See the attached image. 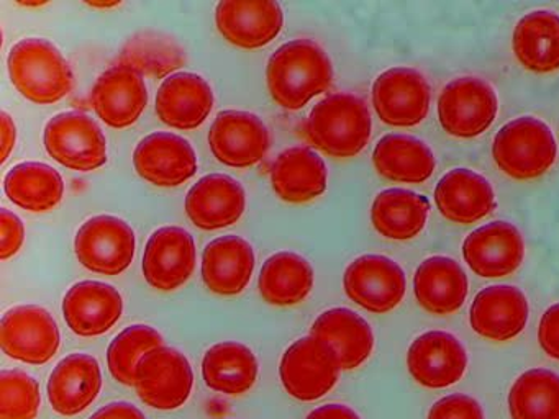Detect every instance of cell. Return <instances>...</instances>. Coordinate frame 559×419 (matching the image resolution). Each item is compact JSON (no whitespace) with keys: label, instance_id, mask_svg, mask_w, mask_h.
I'll list each match as a JSON object with an SVG mask.
<instances>
[{"label":"cell","instance_id":"obj_4","mask_svg":"<svg viewBox=\"0 0 559 419\" xmlns=\"http://www.w3.org/2000/svg\"><path fill=\"white\" fill-rule=\"evenodd\" d=\"M558 147L548 124L538 118L522 117L500 128L492 144L499 169L515 180L543 176L555 164Z\"/></svg>","mask_w":559,"mask_h":419},{"label":"cell","instance_id":"obj_26","mask_svg":"<svg viewBox=\"0 0 559 419\" xmlns=\"http://www.w3.org/2000/svg\"><path fill=\"white\" fill-rule=\"evenodd\" d=\"M310 336L330 346L342 370L358 369L374 349V334L368 321L348 308L323 311L313 321Z\"/></svg>","mask_w":559,"mask_h":419},{"label":"cell","instance_id":"obj_23","mask_svg":"<svg viewBox=\"0 0 559 419\" xmlns=\"http://www.w3.org/2000/svg\"><path fill=\"white\" fill-rule=\"evenodd\" d=\"M214 101V91L202 75L178 72L159 85L156 115L176 130H195L207 120Z\"/></svg>","mask_w":559,"mask_h":419},{"label":"cell","instance_id":"obj_19","mask_svg":"<svg viewBox=\"0 0 559 419\" xmlns=\"http://www.w3.org/2000/svg\"><path fill=\"white\" fill-rule=\"evenodd\" d=\"M122 313V295L104 282H80L64 295V321L81 337L103 336L119 323Z\"/></svg>","mask_w":559,"mask_h":419},{"label":"cell","instance_id":"obj_25","mask_svg":"<svg viewBox=\"0 0 559 419\" xmlns=\"http://www.w3.org/2000/svg\"><path fill=\"white\" fill-rule=\"evenodd\" d=\"M253 246L240 236H221L205 246L202 254V280L212 294L240 295L254 272Z\"/></svg>","mask_w":559,"mask_h":419},{"label":"cell","instance_id":"obj_1","mask_svg":"<svg viewBox=\"0 0 559 419\" xmlns=\"http://www.w3.org/2000/svg\"><path fill=\"white\" fill-rule=\"evenodd\" d=\"M333 68L326 52L312 39H293L281 46L266 65L271 97L286 110H300L332 85Z\"/></svg>","mask_w":559,"mask_h":419},{"label":"cell","instance_id":"obj_33","mask_svg":"<svg viewBox=\"0 0 559 419\" xmlns=\"http://www.w3.org/2000/svg\"><path fill=\"white\" fill-rule=\"evenodd\" d=\"M313 268L296 252H276L266 259L260 272L261 297L273 307H294L302 303L313 288Z\"/></svg>","mask_w":559,"mask_h":419},{"label":"cell","instance_id":"obj_18","mask_svg":"<svg viewBox=\"0 0 559 419\" xmlns=\"http://www.w3.org/2000/svg\"><path fill=\"white\" fill-rule=\"evenodd\" d=\"M463 255L471 271L480 277H507L522 265L525 244L512 223L493 222L464 239Z\"/></svg>","mask_w":559,"mask_h":419},{"label":"cell","instance_id":"obj_6","mask_svg":"<svg viewBox=\"0 0 559 419\" xmlns=\"http://www.w3.org/2000/svg\"><path fill=\"white\" fill-rule=\"evenodd\" d=\"M44 144L61 166L91 172L107 163V140L99 124L80 111H64L48 121Z\"/></svg>","mask_w":559,"mask_h":419},{"label":"cell","instance_id":"obj_37","mask_svg":"<svg viewBox=\"0 0 559 419\" xmlns=\"http://www.w3.org/2000/svg\"><path fill=\"white\" fill-rule=\"evenodd\" d=\"M512 419H559V375L546 369L522 373L509 393Z\"/></svg>","mask_w":559,"mask_h":419},{"label":"cell","instance_id":"obj_3","mask_svg":"<svg viewBox=\"0 0 559 419\" xmlns=\"http://www.w3.org/2000/svg\"><path fill=\"white\" fill-rule=\"evenodd\" d=\"M9 75L22 97L38 105L63 100L74 87V75L60 49L45 38H25L9 52Z\"/></svg>","mask_w":559,"mask_h":419},{"label":"cell","instance_id":"obj_16","mask_svg":"<svg viewBox=\"0 0 559 419\" xmlns=\"http://www.w3.org/2000/svg\"><path fill=\"white\" fill-rule=\"evenodd\" d=\"M407 367L415 382L427 388H447L463 379L467 354L453 334L428 331L412 343Z\"/></svg>","mask_w":559,"mask_h":419},{"label":"cell","instance_id":"obj_44","mask_svg":"<svg viewBox=\"0 0 559 419\" xmlns=\"http://www.w3.org/2000/svg\"><path fill=\"white\" fill-rule=\"evenodd\" d=\"M306 419H361L355 409L346 405H323L313 409Z\"/></svg>","mask_w":559,"mask_h":419},{"label":"cell","instance_id":"obj_35","mask_svg":"<svg viewBox=\"0 0 559 419\" xmlns=\"http://www.w3.org/2000/svg\"><path fill=\"white\" fill-rule=\"evenodd\" d=\"M5 195L32 213H45L60 205L64 196L63 177L45 163H22L4 179Z\"/></svg>","mask_w":559,"mask_h":419},{"label":"cell","instance_id":"obj_29","mask_svg":"<svg viewBox=\"0 0 559 419\" xmlns=\"http://www.w3.org/2000/svg\"><path fill=\"white\" fill-rule=\"evenodd\" d=\"M467 275L456 261L435 255L418 265L414 277L415 298L431 314H451L467 297Z\"/></svg>","mask_w":559,"mask_h":419},{"label":"cell","instance_id":"obj_30","mask_svg":"<svg viewBox=\"0 0 559 419\" xmlns=\"http://www.w3.org/2000/svg\"><path fill=\"white\" fill-rule=\"evenodd\" d=\"M258 370L253 350L237 340L215 344L202 359L205 385L228 396L250 392L257 383Z\"/></svg>","mask_w":559,"mask_h":419},{"label":"cell","instance_id":"obj_24","mask_svg":"<svg viewBox=\"0 0 559 419\" xmlns=\"http://www.w3.org/2000/svg\"><path fill=\"white\" fill-rule=\"evenodd\" d=\"M103 388V372L96 357L71 354L64 357L48 380V399L58 415H81L86 411Z\"/></svg>","mask_w":559,"mask_h":419},{"label":"cell","instance_id":"obj_42","mask_svg":"<svg viewBox=\"0 0 559 419\" xmlns=\"http://www.w3.org/2000/svg\"><path fill=\"white\" fill-rule=\"evenodd\" d=\"M538 340L545 354L559 360V303L545 311L539 321Z\"/></svg>","mask_w":559,"mask_h":419},{"label":"cell","instance_id":"obj_22","mask_svg":"<svg viewBox=\"0 0 559 419\" xmlns=\"http://www.w3.org/2000/svg\"><path fill=\"white\" fill-rule=\"evenodd\" d=\"M528 321V301L520 288L493 285L476 295L469 310L474 333L484 339L506 343L522 333Z\"/></svg>","mask_w":559,"mask_h":419},{"label":"cell","instance_id":"obj_17","mask_svg":"<svg viewBox=\"0 0 559 419\" xmlns=\"http://www.w3.org/2000/svg\"><path fill=\"white\" fill-rule=\"evenodd\" d=\"M91 101L104 123L123 130L142 117L148 105V88L139 72L117 64L97 79Z\"/></svg>","mask_w":559,"mask_h":419},{"label":"cell","instance_id":"obj_32","mask_svg":"<svg viewBox=\"0 0 559 419\" xmlns=\"http://www.w3.org/2000/svg\"><path fill=\"white\" fill-rule=\"evenodd\" d=\"M372 163L392 182L421 183L430 179L437 160L424 141L408 134H388L376 144Z\"/></svg>","mask_w":559,"mask_h":419},{"label":"cell","instance_id":"obj_21","mask_svg":"<svg viewBox=\"0 0 559 419\" xmlns=\"http://www.w3.org/2000/svg\"><path fill=\"white\" fill-rule=\"evenodd\" d=\"M215 25L230 45L258 49L280 36L284 13L277 2H237L227 0L215 9Z\"/></svg>","mask_w":559,"mask_h":419},{"label":"cell","instance_id":"obj_38","mask_svg":"<svg viewBox=\"0 0 559 419\" xmlns=\"http://www.w3.org/2000/svg\"><path fill=\"white\" fill-rule=\"evenodd\" d=\"M163 347V336L155 327L133 324L123 330L107 349L110 375L127 386H135L136 369L146 354Z\"/></svg>","mask_w":559,"mask_h":419},{"label":"cell","instance_id":"obj_40","mask_svg":"<svg viewBox=\"0 0 559 419\" xmlns=\"http://www.w3.org/2000/svg\"><path fill=\"white\" fill-rule=\"evenodd\" d=\"M427 419H484V411L473 396L454 393L438 399Z\"/></svg>","mask_w":559,"mask_h":419},{"label":"cell","instance_id":"obj_14","mask_svg":"<svg viewBox=\"0 0 559 419\" xmlns=\"http://www.w3.org/2000/svg\"><path fill=\"white\" fill-rule=\"evenodd\" d=\"M198 251L191 232L163 226L150 236L143 254V275L159 291L178 290L194 272Z\"/></svg>","mask_w":559,"mask_h":419},{"label":"cell","instance_id":"obj_31","mask_svg":"<svg viewBox=\"0 0 559 419\" xmlns=\"http://www.w3.org/2000/svg\"><path fill=\"white\" fill-rule=\"evenodd\" d=\"M512 46L515 58L528 71H558L559 16L548 10L526 13L513 29Z\"/></svg>","mask_w":559,"mask_h":419},{"label":"cell","instance_id":"obj_39","mask_svg":"<svg viewBox=\"0 0 559 419\" xmlns=\"http://www.w3.org/2000/svg\"><path fill=\"white\" fill-rule=\"evenodd\" d=\"M40 385L21 370L0 373V419H35L40 411Z\"/></svg>","mask_w":559,"mask_h":419},{"label":"cell","instance_id":"obj_27","mask_svg":"<svg viewBox=\"0 0 559 419\" xmlns=\"http://www.w3.org/2000/svg\"><path fill=\"white\" fill-rule=\"evenodd\" d=\"M329 183L325 160L309 147L283 151L271 169V185L287 203H307L322 195Z\"/></svg>","mask_w":559,"mask_h":419},{"label":"cell","instance_id":"obj_8","mask_svg":"<svg viewBox=\"0 0 559 419\" xmlns=\"http://www.w3.org/2000/svg\"><path fill=\"white\" fill-rule=\"evenodd\" d=\"M194 386V372L185 354L173 347H158L143 357L136 369L139 398L150 408L173 411L188 402Z\"/></svg>","mask_w":559,"mask_h":419},{"label":"cell","instance_id":"obj_34","mask_svg":"<svg viewBox=\"0 0 559 419\" xmlns=\"http://www.w3.org/2000/svg\"><path fill=\"white\" fill-rule=\"evenodd\" d=\"M430 202L420 193L405 189H388L376 196L371 222L376 231L394 241H407L420 235L427 225Z\"/></svg>","mask_w":559,"mask_h":419},{"label":"cell","instance_id":"obj_46","mask_svg":"<svg viewBox=\"0 0 559 419\" xmlns=\"http://www.w3.org/2000/svg\"><path fill=\"white\" fill-rule=\"evenodd\" d=\"M87 5L93 7V9H114V7H119L120 3H87Z\"/></svg>","mask_w":559,"mask_h":419},{"label":"cell","instance_id":"obj_12","mask_svg":"<svg viewBox=\"0 0 559 419\" xmlns=\"http://www.w3.org/2000/svg\"><path fill=\"white\" fill-rule=\"evenodd\" d=\"M430 100L427 79L412 68L388 69L372 85L376 113L391 127L411 128L421 123L430 111Z\"/></svg>","mask_w":559,"mask_h":419},{"label":"cell","instance_id":"obj_13","mask_svg":"<svg viewBox=\"0 0 559 419\" xmlns=\"http://www.w3.org/2000/svg\"><path fill=\"white\" fill-rule=\"evenodd\" d=\"M209 144L218 163L228 167L254 166L271 146L270 131L260 117L250 111H221L209 131Z\"/></svg>","mask_w":559,"mask_h":419},{"label":"cell","instance_id":"obj_41","mask_svg":"<svg viewBox=\"0 0 559 419\" xmlns=\"http://www.w3.org/2000/svg\"><path fill=\"white\" fill-rule=\"evenodd\" d=\"M25 241V226L15 213L0 210V259L8 261L21 251Z\"/></svg>","mask_w":559,"mask_h":419},{"label":"cell","instance_id":"obj_45","mask_svg":"<svg viewBox=\"0 0 559 419\" xmlns=\"http://www.w3.org/2000/svg\"><path fill=\"white\" fill-rule=\"evenodd\" d=\"M17 140V128L8 113H2V163L9 159Z\"/></svg>","mask_w":559,"mask_h":419},{"label":"cell","instance_id":"obj_2","mask_svg":"<svg viewBox=\"0 0 559 419\" xmlns=\"http://www.w3.org/2000/svg\"><path fill=\"white\" fill-rule=\"evenodd\" d=\"M372 121L362 98L346 92L329 95L310 111L306 136L310 144L340 159L355 157L371 137Z\"/></svg>","mask_w":559,"mask_h":419},{"label":"cell","instance_id":"obj_5","mask_svg":"<svg viewBox=\"0 0 559 419\" xmlns=\"http://www.w3.org/2000/svg\"><path fill=\"white\" fill-rule=\"evenodd\" d=\"M338 359L323 340L300 337L287 347L280 363L284 390L299 402H316L332 392L340 376Z\"/></svg>","mask_w":559,"mask_h":419},{"label":"cell","instance_id":"obj_36","mask_svg":"<svg viewBox=\"0 0 559 419\" xmlns=\"http://www.w3.org/2000/svg\"><path fill=\"white\" fill-rule=\"evenodd\" d=\"M119 64L140 75L166 77L186 64V51L173 36L159 32H142L127 39Z\"/></svg>","mask_w":559,"mask_h":419},{"label":"cell","instance_id":"obj_43","mask_svg":"<svg viewBox=\"0 0 559 419\" xmlns=\"http://www.w3.org/2000/svg\"><path fill=\"white\" fill-rule=\"evenodd\" d=\"M91 419H146V416L132 403L117 402L104 406Z\"/></svg>","mask_w":559,"mask_h":419},{"label":"cell","instance_id":"obj_7","mask_svg":"<svg viewBox=\"0 0 559 419\" xmlns=\"http://www.w3.org/2000/svg\"><path fill=\"white\" fill-rule=\"evenodd\" d=\"M135 249L132 226L112 215L87 219L74 239V252L81 265L103 275L126 272L135 258Z\"/></svg>","mask_w":559,"mask_h":419},{"label":"cell","instance_id":"obj_28","mask_svg":"<svg viewBox=\"0 0 559 419\" xmlns=\"http://www.w3.org/2000/svg\"><path fill=\"white\" fill-rule=\"evenodd\" d=\"M435 202L444 218L460 225L479 222L496 210L492 187L469 169H453L443 176L435 189Z\"/></svg>","mask_w":559,"mask_h":419},{"label":"cell","instance_id":"obj_10","mask_svg":"<svg viewBox=\"0 0 559 419\" xmlns=\"http://www.w3.org/2000/svg\"><path fill=\"white\" fill-rule=\"evenodd\" d=\"M60 344L57 321L37 304L11 308L0 321V346L19 362L44 366L57 356Z\"/></svg>","mask_w":559,"mask_h":419},{"label":"cell","instance_id":"obj_9","mask_svg":"<svg viewBox=\"0 0 559 419\" xmlns=\"http://www.w3.org/2000/svg\"><path fill=\"white\" fill-rule=\"evenodd\" d=\"M499 110L496 91L479 77H457L438 98V120L451 136L476 137L493 123Z\"/></svg>","mask_w":559,"mask_h":419},{"label":"cell","instance_id":"obj_11","mask_svg":"<svg viewBox=\"0 0 559 419\" xmlns=\"http://www.w3.org/2000/svg\"><path fill=\"white\" fill-rule=\"evenodd\" d=\"M349 300L376 314L389 313L404 300V271L385 255L366 254L355 259L343 275Z\"/></svg>","mask_w":559,"mask_h":419},{"label":"cell","instance_id":"obj_20","mask_svg":"<svg viewBox=\"0 0 559 419\" xmlns=\"http://www.w3.org/2000/svg\"><path fill=\"white\" fill-rule=\"evenodd\" d=\"M186 213L204 231L227 228L243 216L247 193L240 182L225 173L202 177L186 195Z\"/></svg>","mask_w":559,"mask_h":419},{"label":"cell","instance_id":"obj_15","mask_svg":"<svg viewBox=\"0 0 559 419\" xmlns=\"http://www.w3.org/2000/svg\"><path fill=\"white\" fill-rule=\"evenodd\" d=\"M136 173L156 187H179L198 172V156L188 140L156 131L136 144L133 153Z\"/></svg>","mask_w":559,"mask_h":419}]
</instances>
